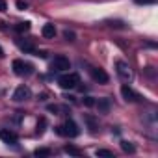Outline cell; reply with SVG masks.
<instances>
[{"label":"cell","instance_id":"obj_11","mask_svg":"<svg viewBox=\"0 0 158 158\" xmlns=\"http://www.w3.org/2000/svg\"><path fill=\"white\" fill-rule=\"evenodd\" d=\"M95 104H97L99 112H102V114H106V112L110 110V101H108V99H99Z\"/></svg>","mask_w":158,"mask_h":158},{"label":"cell","instance_id":"obj_5","mask_svg":"<svg viewBox=\"0 0 158 158\" xmlns=\"http://www.w3.org/2000/svg\"><path fill=\"white\" fill-rule=\"evenodd\" d=\"M32 69L34 67L30 63H26L24 60H13V71L17 76H28V74H32Z\"/></svg>","mask_w":158,"mask_h":158},{"label":"cell","instance_id":"obj_14","mask_svg":"<svg viewBox=\"0 0 158 158\" xmlns=\"http://www.w3.org/2000/svg\"><path fill=\"white\" fill-rule=\"evenodd\" d=\"M48 112H54V114H60V112H67V106H56V104H48L47 106Z\"/></svg>","mask_w":158,"mask_h":158},{"label":"cell","instance_id":"obj_24","mask_svg":"<svg viewBox=\"0 0 158 158\" xmlns=\"http://www.w3.org/2000/svg\"><path fill=\"white\" fill-rule=\"evenodd\" d=\"M8 10V4H6V0H0V11H6Z\"/></svg>","mask_w":158,"mask_h":158},{"label":"cell","instance_id":"obj_16","mask_svg":"<svg viewBox=\"0 0 158 158\" xmlns=\"http://www.w3.org/2000/svg\"><path fill=\"white\" fill-rule=\"evenodd\" d=\"M15 28H17V32L24 34V32H28V30H30V23H19Z\"/></svg>","mask_w":158,"mask_h":158},{"label":"cell","instance_id":"obj_17","mask_svg":"<svg viewBox=\"0 0 158 158\" xmlns=\"http://www.w3.org/2000/svg\"><path fill=\"white\" fill-rule=\"evenodd\" d=\"M45 127H47V119L41 117V119L37 121V134H43V132H45Z\"/></svg>","mask_w":158,"mask_h":158},{"label":"cell","instance_id":"obj_2","mask_svg":"<svg viewBox=\"0 0 158 158\" xmlns=\"http://www.w3.org/2000/svg\"><path fill=\"white\" fill-rule=\"evenodd\" d=\"M56 132L60 134V136H67V138H76L78 134H80V128H78V125L74 123V121H67L65 125H61V127H56Z\"/></svg>","mask_w":158,"mask_h":158},{"label":"cell","instance_id":"obj_15","mask_svg":"<svg viewBox=\"0 0 158 158\" xmlns=\"http://www.w3.org/2000/svg\"><path fill=\"white\" fill-rule=\"evenodd\" d=\"M121 147H123L125 152H136V147H134L130 141H121Z\"/></svg>","mask_w":158,"mask_h":158},{"label":"cell","instance_id":"obj_25","mask_svg":"<svg viewBox=\"0 0 158 158\" xmlns=\"http://www.w3.org/2000/svg\"><path fill=\"white\" fill-rule=\"evenodd\" d=\"M136 4H154V0H136Z\"/></svg>","mask_w":158,"mask_h":158},{"label":"cell","instance_id":"obj_3","mask_svg":"<svg viewBox=\"0 0 158 158\" xmlns=\"http://www.w3.org/2000/svg\"><path fill=\"white\" fill-rule=\"evenodd\" d=\"M115 71H117V74H119L121 80H125V82H130L132 80V71H130V65L127 61L117 60L115 61Z\"/></svg>","mask_w":158,"mask_h":158},{"label":"cell","instance_id":"obj_19","mask_svg":"<svg viewBox=\"0 0 158 158\" xmlns=\"http://www.w3.org/2000/svg\"><path fill=\"white\" fill-rule=\"evenodd\" d=\"M97 156H106V158H114V152L112 151H108V149H99L97 152H95Z\"/></svg>","mask_w":158,"mask_h":158},{"label":"cell","instance_id":"obj_23","mask_svg":"<svg viewBox=\"0 0 158 158\" xmlns=\"http://www.w3.org/2000/svg\"><path fill=\"white\" fill-rule=\"evenodd\" d=\"M26 6H28L26 2H23V0H17V8H19V10H26Z\"/></svg>","mask_w":158,"mask_h":158},{"label":"cell","instance_id":"obj_7","mask_svg":"<svg viewBox=\"0 0 158 158\" xmlns=\"http://www.w3.org/2000/svg\"><path fill=\"white\" fill-rule=\"evenodd\" d=\"M121 95H123V99L128 101V102H138V101H141L139 93H136V91H134L132 88H128V86H123V88H121Z\"/></svg>","mask_w":158,"mask_h":158},{"label":"cell","instance_id":"obj_1","mask_svg":"<svg viewBox=\"0 0 158 158\" xmlns=\"http://www.w3.org/2000/svg\"><path fill=\"white\" fill-rule=\"evenodd\" d=\"M58 84H60L61 89H74L78 84H80V76L76 73H67V74L58 78Z\"/></svg>","mask_w":158,"mask_h":158},{"label":"cell","instance_id":"obj_18","mask_svg":"<svg viewBox=\"0 0 158 158\" xmlns=\"http://www.w3.org/2000/svg\"><path fill=\"white\" fill-rule=\"evenodd\" d=\"M34 154H35V156H50V149L41 147V149H35V151H34Z\"/></svg>","mask_w":158,"mask_h":158},{"label":"cell","instance_id":"obj_26","mask_svg":"<svg viewBox=\"0 0 158 158\" xmlns=\"http://www.w3.org/2000/svg\"><path fill=\"white\" fill-rule=\"evenodd\" d=\"M0 56H4V50H2V48H0Z\"/></svg>","mask_w":158,"mask_h":158},{"label":"cell","instance_id":"obj_8","mask_svg":"<svg viewBox=\"0 0 158 158\" xmlns=\"http://www.w3.org/2000/svg\"><path fill=\"white\" fill-rule=\"evenodd\" d=\"M0 139L8 145H17L19 143V136L13 132V130H2L0 132Z\"/></svg>","mask_w":158,"mask_h":158},{"label":"cell","instance_id":"obj_13","mask_svg":"<svg viewBox=\"0 0 158 158\" xmlns=\"http://www.w3.org/2000/svg\"><path fill=\"white\" fill-rule=\"evenodd\" d=\"M65 152L67 154H73V156H80L82 154V151L78 149V147H74V145H65Z\"/></svg>","mask_w":158,"mask_h":158},{"label":"cell","instance_id":"obj_6","mask_svg":"<svg viewBox=\"0 0 158 158\" xmlns=\"http://www.w3.org/2000/svg\"><path fill=\"white\" fill-rule=\"evenodd\" d=\"M28 99H32V89H30L28 86H19V88L13 91V101H15V102H24V101H28Z\"/></svg>","mask_w":158,"mask_h":158},{"label":"cell","instance_id":"obj_12","mask_svg":"<svg viewBox=\"0 0 158 158\" xmlns=\"http://www.w3.org/2000/svg\"><path fill=\"white\" fill-rule=\"evenodd\" d=\"M84 121L88 123V127H89V132H97V128H99V125H97V121H95V117H91V115H84Z\"/></svg>","mask_w":158,"mask_h":158},{"label":"cell","instance_id":"obj_10","mask_svg":"<svg viewBox=\"0 0 158 158\" xmlns=\"http://www.w3.org/2000/svg\"><path fill=\"white\" fill-rule=\"evenodd\" d=\"M41 34H43V37H54L56 35V28H54V24H50V23H47L45 26H43V30H41Z\"/></svg>","mask_w":158,"mask_h":158},{"label":"cell","instance_id":"obj_4","mask_svg":"<svg viewBox=\"0 0 158 158\" xmlns=\"http://www.w3.org/2000/svg\"><path fill=\"white\" fill-rule=\"evenodd\" d=\"M69 69H71V61L65 56H56L50 61V71H54V73H63V71H69Z\"/></svg>","mask_w":158,"mask_h":158},{"label":"cell","instance_id":"obj_20","mask_svg":"<svg viewBox=\"0 0 158 158\" xmlns=\"http://www.w3.org/2000/svg\"><path fill=\"white\" fill-rule=\"evenodd\" d=\"M63 37H65L67 41H74V32H71V30H65V32H63Z\"/></svg>","mask_w":158,"mask_h":158},{"label":"cell","instance_id":"obj_9","mask_svg":"<svg viewBox=\"0 0 158 158\" xmlns=\"http://www.w3.org/2000/svg\"><path fill=\"white\" fill-rule=\"evenodd\" d=\"M91 76H93V80H97L99 84H108V80H110V76L106 74V71L104 69H97V67L91 69Z\"/></svg>","mask_w":158,"mask_h":158},{"label":"cell","instance_id":"obj_21","mask_svg":"<svg viewBox=\"0 0 158 158\" xmlns=\"http://www.w3.org/2000/svg\"><path fill=\"white\" fill-rule=\"evenodd\" d=\"M108 24L110 26H115V28H125V23H121V21H110Z\"/></svg>","mask_w":158,"mask_h":158},{"label":"cell","instance_id":"obj_22","mask_svg":"<svg viewBox=\"0 0 158 158\" xmlns=\"http://www.w3.org/2000/svg\"><path fill=\"white\" fill-rule=\"evenodd\" d=\"M84 104H86V106H93V104H95L93 97H84Z\"/></svg>","mask_w":158,"mask_h":158}]
</instances>
